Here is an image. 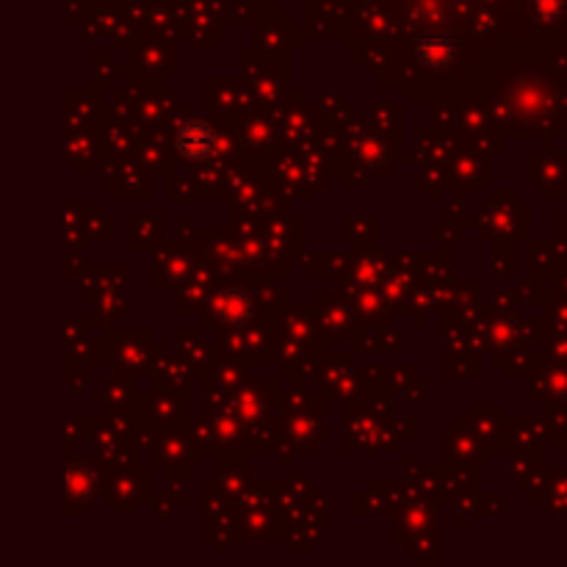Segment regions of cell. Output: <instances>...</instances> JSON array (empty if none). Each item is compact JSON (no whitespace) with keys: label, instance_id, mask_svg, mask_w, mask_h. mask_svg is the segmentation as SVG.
Segmentation results:
<instances>
[{"label":"cell","instance_id":"7a4b0ae2","mask_svg":"<svg viewBox=\"0 0 567 567\" xmlns=\"http://www.w3.org/2000/svg\"><path fill=\"white\" fill-rule=\"evenodd\" d=\"M418 55L429 67H445L449 59H452V45L445 42V39H427V42L418 45Z\"/></svg>","mask_w":567,"mask_h":567},{"label":"cell","instance_id":"3957f363","mask_svg":"<svg viewBox=\"0 0 567 567\" xmlns=\"http://www.w3.org/2000/svg\"><path fill=\"white\" fill-rule=\"evenodd\" d=\"M230 313H227V322L232 324H244L252 316V302L247 300L244 293H232L230 302H227Z\"/></svg>","mask_w":567,"mask_h":567},{"label":"cell","instance_id":"6da1fadb","mask_svg":"<svg viewBox=\"0 0 567 567\" xmlns=\"http://www.w3.org/2000/svg\"><path fill=\"white\" fill-rule=\"evenodd\" d=\"M177 150L191 161L211 159L216 153V134L207 123H186L177 134Z\"/></svg>","mask_w":567,"mask_h":567}]
</instances>
